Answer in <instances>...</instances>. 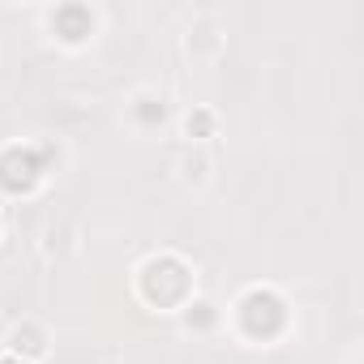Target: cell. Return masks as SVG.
I'll return each instance as SVG.
<instances>
[{"label": "cell", "mask_w": 364, "mask_h": 364, "mask_svg": "<svg viewBox=\"0 0 364 364\" xmlns=\"http://www.w3.org/2000/svg\"><path fill=\"white\" fill-rule=\"evenodd\" d=\"M236 317H240V330L253 334V338H274L283 326H287V304L274 296V291H249L240 304H236Z\"/></svg>", "instance_id": "1"}, {"label": "cell", "mask_w": 364, "mask_h": 364, "mask_svg": "<svg viewBox=\"0 0 364 364\" xmlns=\"http://www.w3.org/2000/svg\"><path fill=\"white\" fill-rule=\"evenodd\" d=\"M141 291L150 304H185L189 296V270L180 266L176 257H154L141 270Z\"/></svg>", "instance_id": "2"}, {"label": "cell", "mask_w": 364, "mask_h": 364, "mask_svg": "<svg viewBox=\"0 0 364 364\" xmlns=\"http://www.w3.org/2000/svg\"><path fill=\"white\" fill-rule=\"evenodd\" d=\"M43 176V163L35 150H9L5 159H0V185H5L9 193H26L35 189V180Z\"/></svg>", "instance_id": "3"}, {"label": "cell", "mask_w": 364, "mask_h": 364, "mask_svg": "<svg viewBox=\"0 0 364 364\" xmlns=\"http://www.w3.org/2000/svg\"><path fill=\"white\" fill-rule=\"evenodd\" d=\"M137 120H141V124L163 120V103H159V99H137Z\"/></svg>", "instance_id": "4"}, {"label": "cell", "mask_w": 364, "mask_h": 364, "mask_svg": "<svg viewBox=\"0 0 364 364\" xmlns=\"http://www.w3.org/2000/svg\"><path fill=\"white\" fill-rule=\"evenodd\" d=\"M0 364H22V360H0Z\"/></svg>", "instance_id": "5"}]
</instances>
